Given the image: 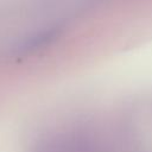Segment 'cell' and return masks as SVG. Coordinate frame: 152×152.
<instances>
[{"mask_svg":"<svg viewBox=\"0 0 152 152\" xmlns=\"http://www.w3.org/2000/svg\"><path fill=\"white\" fill-rule=\"evenodd\" d=\"M34 152H104L91 139L82 135H59L42 142Z\"/></svg>","mask_w":152,"mask_h":152,"instance_id":"cell-1","label":"cell"}]
</instances>
